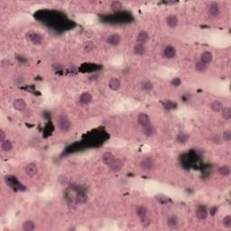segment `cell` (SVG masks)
Returning a JSON list of instances; mask_svg holds the SVG:
<instances>
[{
	"instance_id": "cell-37",
	"label": "cell",
	"mask_w": 231,
	"mask_h": 231,
	"mask_svg": "<svg viewBox=\"0 0 231 231\" xmlns=\"http://www.w3.org/2000/svg\"><path fill=\"white\" fill-rule=\"evenodd\" d=\"M32 43H33L35 45H40V44L43 43V36H42L40 34H37L36 33V35H35V38L33 39Z\"/></svg>"
},
{
	"instance_id": "cell-3",
	"label": "cell",
	"mask_w": 231,
	"mask_h": 231,
	"mask_svg": "<svg viewBox=\"0 0 231 231\" xmlns=\"http://www.w3.org/2000/svg\"><path fill=\"white\" fill-rule=\"evenodd\" d=\"M139 166H140V168L143 171L149 172V171H151V170L154 169V167H155V162H154L153 158L145 157L140 161Z\"/></svg>"
},
{
	"instance_id": "cell-11",
	"label": "cell",
	"mask_w": 231,
	"mask_h": 231,
	"mask_svg": "<svg viewBox=\"0 0 231 231\" xmlns=\"http://www.w3.org/2000/svg\"><path fill=\"white\" fill-rule=\"evenodd\" d=\"M196 216L199 219L204 220L208 218V210L204 206H200L196 210Z\"/></svg>"
},
{
	"instance_id": "cell-35",
	"label": "cell",
	"mask_w": 231,
	"mask_h": 231,
	"mask_svg": "<svg viewBox=\"0 0 231 231\" xmlns=\"http://www.w3.org/2000/svg\"><path fill=\"white\" fill-rule=\"evenodd\" d=\"M222 224L225 228L227 229H230L231 228V216L230 215H227L226 217H224L223 220H222Z\"/></svg>"
},
{
	"instance_id": "cell-26",
	"label": "cell",
	"mask_w": 231,
	"mask_h": 231,
	"mask_svg": "<svg viewBox=\"0 0 231 231\" xmlns=\"http://www.w3.org/2000/svg\"><path fill=\"white\" fill-rule=\"evenodd\" d=\"M163 107L166 110H172V109H175L177 108V104L173 100H165L163 103Z\"/></svg>"
},
{
	"instance_id": "cell-21",
	"label": "cell",
	"mask_w": 231,
	"mask_h": 231,
	"mask_svg": "<svg viewBox=\"0 0 231 231\" xmlns=\"http://www.w3.org/2000/svg\"><path fill=\"white\" fill-rule=\"evenodd\" d=\"M189 138H190V136H189V135L188 134H186V133H179L178 134V136H177V142L179 143V144H181V145H185L188 141H189Z\"/></svg>"
},
{
	"instance_id": "cell-39",
	"label": "cell",
	"mask_w": 231,
	"mask_h": 231,
	"mask_svg": "<svg viewBox=\"0 0 231 231\" xmlns=\"http://www.w3.org/2000/svg\"><path fill=\"white\" fill-rule=\"evenodd\" d=\"M171 83L173 87H179L181 84H182V80L180 78H173L172 81H171Z\"/></svg>"
},
{
	"instance_id": "cell-18",
	"label": "cell",
	"mask_w": 231,
	"mask_h": 231,
	"mask_svg": "<svg viewBox=\"0 0 231 231\" xmlns=\"http://www.w3.org/2000/svg\"><path fill=\"white\" fill-rule=\"evenodd\" d=\"M134 53L136 55H144L146 52V48L145 46V44H136L134 46Z\"/></svg>"
},
{
	"instance_id": "cell-12",
	"label": "cell",
	"mask_w": 231,
	"mask_h": 231,
	"mask_svg": "<svg viewBox=\"0 0 231 231\" xmlns=\"http://www.w3.org/2000/svg\"><path fill=\"white\" fill-rule=\"evenodd\" d=\"M79 100L82 105H88L92 101V95L90 92H83L80 96Z\"/></svg>"
},
{
	"instance_id": "cell-8",
	"label": "cell",
	"mask_w": 231,
	"mask_h": 231,
	"mask_svg": "<svg viewBox=\"0 0 231 231\" xmlns=\"http://www.w3.org/2000/svg\"><path fill=\"white\" fill-rule=\"evenodd\" d=\"M13 107L16 110L25 111L26 109V102L24 99H16L13 103Z\"/></svg>"
},
{
	"instance_id": "cell-14",
	"label": "cell",
	"mask_w": 231,
	"mask_h": 231,
	"mask_svg": "<svg viewBox=\"0 0 231 231\" xmlns=\"http://www.w3.org/2000/svg\"><path fill=\"white\" fill-rule=\"evenodd\" d=\"M179 23V19L175 15H170L166 17V24L169 27L175 28Z\"/></svg>"
},
{
	"instance_id": "cell-31",
	"label": "cell",
	"mask_w": 231,
	"mask_h": 231,
	"mask_svg": "<svg viewBox=\"0 0 231 231\" xmlns=\"http://www.w3.org/2000/svg\"><path fill=\"white\" fill-rule=\"evenodd\" d=\"M136 215L138 216L139 218H141V217H143V216L147 215L148 210H147V208H146V207H145V206H138V207L136 208Z\"/></svg>"
},
{
	"instance_id": "cell-5",
	"label": "cell",
	"mask_w": 231,
	"mask_h": 231,
	"mask_svg": "<svg viewBox=\"0 0 231 231\" xmlns=\"http://www.w3.org/2000/svg\"><path fill=\"white\" fill-rule=\"evenodd\" d=\"M176 55L175 47L173 45H167L163 51V56L166 59H173Z\"/></svg>"
},
{
	"instance_id": "cell-4",
	"label": "cell",
	"mask_w": 231,
	"mask_h": 231,
	"mask_svg": "<svg viewBox=\"0 0 231 231\" xmlns=\"http://www.w3.org/2000/svg\"><path fill=\"white\" fill-rule=\"evenodd\" d=\"M121 42V36L118 34H112L107 38V43L111 46H118Z\"/></svg>"
},
{
	"instance_id": "cell-33",
	"label": "cell",
	"mask_w": 231,
	"mask_h": 231,
	"mask_svg": "<svg viewBox=\"0 0 231 231\" xmlns=\"http://www.w3.org/2000/svg\"><path fill=\"white\" fill-rule=\"evenodd\" d=\"M167 224H168V226L169 227H171V228H174L176 227L177 225H178V219H177V217L176 216H170L169 218H168V219H167Z\"/></svg>"
},
{
	"instance_id": "cell-34",
	"label": "cell",
	"mask_w": 231,
	"mask_h": 231,
	"mask_svg": "<svg viewBox=\"0 0 231 231\" xmlns=\"http://www.w3.org/2000/svg\"><path fill=\"white\" fill-rule=\"evenodd\" d=\"M139 219H140L141 224H142V226H143L144 228H147V227L150 226V224H151V219H150V217H149L148 215L143 216V217H141V218H139Z\"/></svg>"
},
{
	"instance_id": "cell-2",
	"label": "cell",
	"mask_w": 231,
	"mask_h": 231,
	"mask_svg": "<svg viewBox=\"0 0 231 231\" xmlns=\"http://www.w3.org/2000/svg\"><path fill=\"white\" fill-rule=\"evenodd\" d=\"M57 121H58V127L62 132L70 131L72 124H71V121L69 120V118L66 117V115H63V114L60 115L57 118Z\"/></svg>"
},
{
	"instance_id": "cell-42",
	"label": "cell",
	"mask_w": 231,
	"mask_h": 231,
	"mask_svg": "<svg viewBox=\"0 0 231 231\" xmlns=\"http://www.w3.org/2000/svg\"><path fill=\"white\" fill-rule=\"evenodd\" d=\"M6 134L4 132V130H0V142H3L4 140H6Z\"/></svg>"
},
{
	"instance_id": "cell-29",
	"label": "cell",
	"mask_w": 231,
	"mask_h": 231,
	"mask_svg": "<svg viewBox=\"0 0 231 231\" xmlns=\"http://www.w3.org/2000/svg\"><path fill=\"white\" fill-rule=\"evenodd\" d=\"M222 117L226 120H229L231 118V109L229 107H223L221 110Z\"/></svg>"
},
{
	"instance_id": "cell-30",
	"label": "cell",
	"mask_w": 231,
	"mask_h": 231,
	"mask_svg": "<svg viewBox=\"0 0 231 231\" xmlns=\"http://www.w3.org/2000/svg\"><path fill=\"white\" fill-rule=\"evenodd\" d=\"M219 173L221 176H229L230 174V167L229 165H222L219 169Z\"/></svg>"
},
{
	"instance_id": "cell-36",
	"label": "cell",
	"mask_w": 231,
	"mask_h": 231,
	"mask_svg": "<svg viewBox=\"0 0 231 231\" xmlns=\"http://www.w3.org/2000/svg\"><path fill=\"white\" fill-rule=\"evenodd\" d=\"M155 200L157 201L159 203H161V204H166L168 203V198L167 197H165L164 195H163V194H158L155 196Z\"/></svg>"
},
{
	"instance_id": "cell-43",
	"label": "cell",
	"mask_w": 231,
	"mask_h": 231,
	"mask_svg": "<svg viewBox=\"0 0 231 231\" xmlns=\"http://www.w3.org/2000/svg\"><path fill=\"white\" fill-rule=\"evenodd\" d=\"M218 211V207H212L210 210V214L211 215V216H214L216 213Z\"/></svg>"
},
{
	"instance_id": "cell-23",
	"label": "cell",
	"mask_w": 231,
	"mask_h": 231,
	"mask_svg": "<svg viewBox=\"0 0 231 231\" xmlns=\"http://www.w3.org/2000/svg\"><path fill=\"white\" fill-rule=\"evenodd\" d=\"M143 133L145 134V136H146L148 137L150 136H153L154 134H155V128L153 127L152 124H149L146 127H143Z\"/></svg>"
},
{
	"instance_id": "cell-19",
	"label": "cell",
	"mask_w": 231,
	"mask_h": 231,
	"mask_svg": "<svg viewBox=\"0 0 231 231\" xmlns=\"http://www.w3.org/2000/svg\"><path fill=\"white\" fill-rule=\"evenodd\" d=\"M95 47H96L95 46V44L93 43L92 41H87V42H85L83 44L82 49H83V51L86 53H90L92 51H94Z\"/></svg>"
},
{
	"instance_id": "cell-15",
	"label": "cell",
	"mask_w": 231,
	"mask_h": 231,
	"mask_svg": "<svg viewBox=\"0 0 231 231\" xmlns=\"http://www.w3.org/2000/svg\"><path fill=\"white\" fill-rule=\"evenodd\" d=\"M25 173L28 176H35L37 173V166L35 164H33V163H30L26 164V166L25 168Z\"/></svg>"
},
{
	"instance_id": "cell-22",
	"label": "cell",
	"mask_w": 231,
	"mask_h": 231,
	"mask_svg": "<svg viewBox=\"0 0 231 231\" xmlns=\"http://www.w3.org/2000/svg\"><path fill=\"white\" fill-rule=\"evenodd\" d=\"M210 109H211V110L217 112V113L221 112L222 109H223V104L219 100H214L210 104Z\"/></svg>"
},
{
	"instance_id": "cell-20",
	"label": "cell",
	"mask_w": 231,
	"mask_h": 231,
	"mask_svg": "<svg viewBox=\"0 0 231 231\" xmlns=\"http://www.w3.org/2000/svg\"><path fill=\"white\" fill-rule=\"evenodd\" d=\"M88 196L86 193L84 192H80L78 193V195L76 196L75 198V201H76V203L77 204H85L88 202Z\"/></svg>"
},
{
	"instance_id": "cell-24",
	"label": "cell",
	"mask_w": 231,
	"mask_h": 231,
	"mask_svg": "<svg viewBox=\"0 0 231 231\" xmlns=\"http://www.w3.org/2000/svg\"><path fill=\"white\" fill-rule=\"evenodd\" d=\"M1 148L5 152H10L13 149V143L8 139H6L3 142H1Z\"/></svg>"
},
{
	"instance_id": "cell-10",
	"label": "cell",
	"mask_w": 231,
	"mask_h": 231,
	"mask_svg": "<svg viewBox=\"0 0 231 231\" xmlns=\"http://www.w3.org/2000/svg\"><path fill=\"white\" fill-rule=\"evenodd\" d=\"M109 89L116 91V90H118L121 87V81L118 78H111L109 81Z\"/></svg>"
},
{
	"instance_id": "cell-7",
	"label": "cell",
	"mask_w": 231,
	"mask_h": 231,
	"mask_svg": "<svg viewBox=\"0 0 231 231\" xmlns=\"http://www.w3.org/2000/svg\"><path fill=\"white\" fill-rule=\"evenodd\" d=\"M137 122L139 123V125L143 127H146L149 124H151L150 122V118L147 114L146 113H139L138 116H137Z\"/></svg>"
},
{
	"instance_id": "cell-28",
	"label": "cell",
	"mask_w": 231,
	"mask_h": 231,
	"mask_svg": "<svg viewBox=\"0 0 231 231\" xmlns=\"http://www.w3.org/2000/svg\"><path fill=\"white\" fill-rule=\"evenodd\" d=\"M141 87H142L143 90H146V91H150V90H153L154 85H153V83H152L149 80H144V81H142V83H141Z\"/></svg>"
},
{
	"instance_id": "cell-16",
	"label": "cell",
	"mask_w": 231,
	"mask_h": 231,
	"mask_svg": "<svg viewBox=\"0 0 231 231\" xmlns=\"http://www.w3.org/2000/svg\"><path fill=\"white\" fill-rule=\"evenodd\" d=\"M114 159H115V157H114L113 154L110 153V152H106V153H104L101 156L102 163H103L104 164H106V165H109L111 163L113 162Z\"/></svg>"
},
{
	"instance_id": "cell-1",
	"label": "cell",
	"mask_w": 231,
	"mask_h": 231,
	"mask_svg": "<svg viewBox=\"0 0 231 231\" xmlns=\"http://www.w3.org/2000/svg\"><path fill=\"white\" fill-rule=\"evenodd\" d=\"M5 182L8 185L9 187L13 188L16 191H21V192H25L26 190V187L25 185H23L16 177L13 175H7L5 177Z\"/></svg>"
},
{
	"instance_id": "cell-13",
	"label": "cell",
	"mask_w": 231,
	"mask_h": 231,
	"mask_svg": "<svg viewBox=\"0 0 231 231\" xmlns=\"http://www.w3.org/2000/svg\"><path fill=\"white\" fill-rule=\"evenodd\" d=\"M208 11H209V14H210L211 16H213V17L219 16V12H220V8H219V4H217V3H211V4L210 5V7H209Z\"/></svg>"
},
{
	"instance_id": "cell-32",
	"label": "cell",
	"mask_w": 231,
	"mask_h": 231,
	"mask_svg": "<svg viewBox=\"0 0 231 231\" xmlns=\"http://www.w3.org/2000/svg\"><path fill=\"white\" fill-rule=\"evenodd\" d=\"M195 69H196V71H198L199 72H206V71L208 70V65L203 63V62H201V61H199V62L196 63V65H195Z\"/></svg>"
},
{
	"instance_id": "cell-9",
	"label": "cell",
	"mask_w": 231,
	"mask_h": 231,
	"mask_svg": "<svg viewBox=\"0 0 231 231\" xmlns=\"http://www.w3.org/2000/svg\"><path fill=\"white\" fill-rule=\"evenodd\" d=\"M149 39V35L146 31H140L136 36V43L140 44H145Z\"/></svg>"
},
{
	"instance_id": "cell-41",
	"label": "cell",
	"mask_w": 231,
	"mask_h": 231,
	"mask_svg": "<svg viewBox=\"0 0 231 231\" xmlns=\"http://www.w3.org/2000/svg\"><path fill=\"white\" fill-rule=\"evenodd\" d=\"M211 140L213 141V143L216 144V145H219L221 143V139H220L219 135H214L212 137H211Z\"/></svg>"
},
{
	"instance_id": "cell-27",
	"label": "cell",
	"mask_w": 231,
	"mask_h": 231,
	"mask_svg": "<svg viewBox=\"0 0 231 231\" xmlns=\"http://www.w3.org/2000/svg\"><path fill=\"white\" fill-rule=\"evenodd\" d=\"M110 8L113 12L117 13V12H119V11L122 10L123 5H122V3L119 2V1H113L110 5Z\"/></svg>"
},
{
	"instance_id": "cell-17",
	"label": "cell",
	"mask_w": 231,
	"mask_h": 231,
	"mask_svg": "<svg viewBox=\"0 0 231 231\" xmlns=\"http://www.w3.org/2000/svg\"><path fill=\"white\" fill-rule=\"evenodd\" d=\"M213 55L210 52H204L201 55V62H202L205 64H209L212 62Z\"/></svg>"
},
{
	"instance_id": "cell-40",
	"label": "cell",
	"mask_w": 231,
	"mask_h": 231,
	"mask_svg": "<svg viewBox=\"0 0 231 231\" xmlns=\"http://www.w3.org/2000/svg\"><path fill=\"white\" fill-rule=\"evenodd\" d=\"M35 35H36V33H35V32H28L26 33V35H25V37H26V39H27L29 42H32L33 41V39L35 38Z\"/></svg>"
},
{
	"instance_id": "cell-38",
	"label": "cell",
	"mask_w": 231,
	"mask_h": 231,
	"mask_svg": "<svg viewBox=\"0 0 231 231\" xmlns=\"http://www.w3.org/2000/svg\"><path fill=\"white\" fill-rule=\"evenodd\" d=\"M222 138L224 139V141H227V142H229L231 140V133L229 130H226L224 131L223 133V136H222Z\"/></svg>"
},
{
	"instance_id": "cell-6",
	"label": "cell",
	"mask_w": 231,
	"mask_h": 231,
	"mask_svg": "<svg viewBox=\"0 0 231 231\" xmlns=\"http://www.w3.org/2000/svg\"><path fill=\"white\" fill-rule=\"evenodd\" d=\"M109 166V169L113 173H118L122 169V167H123V163H122L120 159L115 158Z\"/></svg>"
},
{
	"instance_id": "cell-25",
	"label": "cell",
	"mask_w": 231,
	"mask_h": 231,
	"mask_svg": "<svg viewBox=\"0 0 231 231\" xmlns=\"http://www.w3.org/2000/svg\"><path fill=\"white\" fill-rule=\"evenodd\" d=\"M35 229V224L33 220H25L23 224V229L25 231H33Z\"/></svg>"
}]
</instances>
